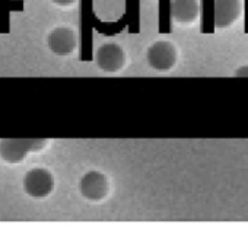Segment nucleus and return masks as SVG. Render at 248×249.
I'll list each match as a JSON object with an SVG mask.
<instances>
[{"instance_id":"obj_5","label":"nucleus","mask_w":248,"mask_h":249,"mask_svg":"<svg viewBox=\"0 0 248 249\" xmlns=\"http://www.w3.org/2000/svg\"><path fill=\"white\" fill-rule=\"evenodd\" d=\"M95 63L104 73H117L124 67L126 63L124 50L118 44L107 42L96 50Z\"/></svg>"},{"instance_id":"obj_9","label":"nucleus","mask_w":248,"mask_h":249,"mask_svg":"<svg viewBox=\"0 0 248 249\" xmlns=\"http://www.w3.org/2000/svg\"><path fill=\"white\" fill-rule=\"evenodd\" d=\"M54 4H57V6H70V4H73L76 0H51Z\"/></svg>"},{"instance_id":"obj_1","label":"nucleus","mask_w":248,"mask_h":249,"mask_svg":"<svg viewBox=\"0 0 248 249\" xmlns=\"http://www.w3.org/2000/svg\"><path fill=\"white\" fill-rule=\"evenodd\" d=\"M44 139H3L0 140V158L7 163H19L29 153L44 149Z\"/></svg>"},{"instance_id":"obj_8","label":"nucleus","mask_w":248,"mask_h":249,"mask_svg":"<svg viewBox=\"0 0 248 249\" xmlns=\"http://www.w3.org/2000/svg\"><path fill=\"white\" fill-rule=\"evenodd\" d=\"M170 15L180 23H190L199 15L197 0H172L170 4Z\"/></svg>"},{"instance_id":"obj_3","label":"nucleus","mask_w":248,"mask_h":249,"mask_svg":"<svg viewBox=\"0 0 248 249\" xmlns=\"http://www.w3.org/2000/svg\"><path fill=\"white\" fill-rule=\"evenodd\" d=\"M149 66L156 71H168L177 63V50L170 41H155L146 53Z\"/></svg>"},{"instance_id":"obj_4","label":"nucleus","mask_w":248,"mask_h":249,"mask_svg":"<svg viewBox=\"0 0 248 249\" xmlns=\"http://www.w3.org/2000/svg\"><path fill=\"white\" fill-rule=\"evenodd\" d=\"M79 191L85 200L92 203H99L108 196L110 184L102 172L89 171L82 177L79 182Z\"/></svg>"},{"instance_id":"obj_6","label":"nucleus","mask_w":248,"mask_h":249,"mask_svg":"<svg viewBox=\"0 0 248 249\" xmlns=\"http://www.w3.org/2000/svg\"><path fill=\"white\" fill-rule=\"evenodd\" d=\"M47 44L51 53L64 57L75 53L77 47V36L69 26H57L48 34Z\"/></svg>"},{"instance_id":"obj_10","label":"nucleus","mask_w":248,"mask_h":249,"mask_svg":"<svg viewBox=\"0 0 248 249\" xmlns=\"http://www.w3.org/2000/svg\"><path fill=\"white\" fill-rule=\"evenodd\" d=\"M237 76L238 77H248V66H244L241 69L237 70Z\"/></svg>"},{"instance_id":"obj_2","label":"nucleus","mask_w":248,"mask_h":249,"mask_svg":"<svg viewBox=\"0 0 248 249\" xmlns=\"http://www.w3.org/2000/svg\"><path fill=\"white\" fill-rule=\"evenodd\" d=\"M25 194L32 198L41 200L48 197L54 190V177L45 168H32L22 179Z\"/></svg>"},{"instance_id":"obj_7","label":"nucleus","mask_w":248,"mask_h":249,"mask_svg":"<svg viewBox=\"0 0 248 249\" xmlns=\"http://www.w3.org/2000/svg\"><path fill=\"white\" fill-rule=\"evenodd\" d=\"M240 0H215L213 3V20L218 28H228L240 18Z\"/></svg>"}]
</instances>
